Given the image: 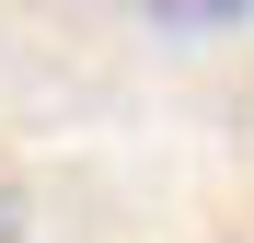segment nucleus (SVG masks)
I'll return each mask as SVG.
<instances>
[{
	"label": "nucleus",
	"mask_w": 254,
	"mask_h": 243,
	"mask_svg": "<svg viewBox=\"0 0 254 243\" xmlns=\"http://www.w3.org/2000/svg\"><path fill=\"white\" fill-rule=\"evenodd\" d=\"M139 12H162V23H185V35H220V23H243V0H139Z\"/></svg>",
	"instance_id": "f257e3e1"
},
{
	"label": "nucleus",
	"mask_w": 254,
	"mask_h": 243,
	"mask_svg": "<svg viewBox=\"0 0 254 243\" xmlns=\"http://www.w3.org/2000/svg\"><path fill=\"white\" fill-rule=\"evenodd\" d=\"M0 243H23V220H12V197H0Z\"/></svg>",
	"instance_id": "f03ea898"
}]
</instances>
